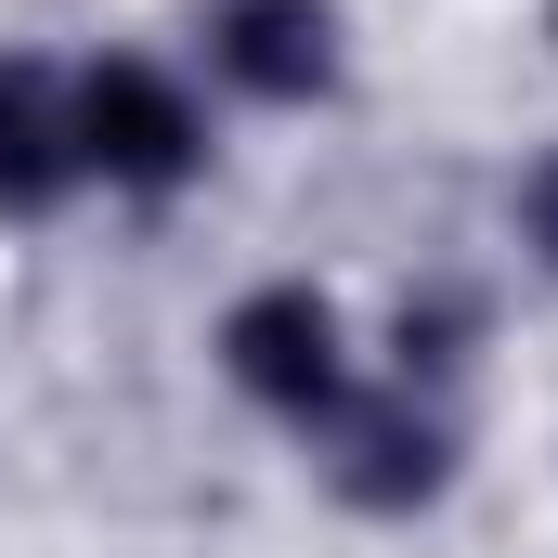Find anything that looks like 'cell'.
Returning <instances> with one entry per match:
<instances>
[{
    "mask_svg": "<svg viewBox=\"0 0 558 558\" xmlns=\"http://www.w3.org/2000/svg\"><path fill=\"white\" fill-rule=\"evenodd\" d=\"M221 364L274 403V416H325L338 403V312L312 286H247L221 325Z\"/></svg>",
    "mask_w": 558,
    "mask_h": 558,
    "instance_id": "3957f363",
    "label": "cell"
},
{
    "mask_svg": "<svg viewBox=\"0 0 558 558\" xmlns=\"http://www.w3.org/2000/svg\"><path fill=\"white\" fill-rule=\"evenodd\" d=\"M195 156H208V131H195V105H182L169 65L118 52V65L78 78V169H105L131 195H169V182H195Z\"/></svg>",
    "mask_w": 558,
    "mask_h": 558,
    "instance_id": "6da1fadb",
    "label": "cell"
},
{
    "mask_svg": "<svg viewBox=\"0 0 558 558\" xmlns=\"http://www.w3.org/2000/svg\"><path fill=\"white\" fill-rule=\"evenodd\" d=\"M520 234L546 247V274H558V156H533V182H520Z\"/></svg>",
    "mask_w": 558,
    "mask_h": 558,
    "instance_id": "8992f818",
    "label": "cell"
},
{
    "mask_svg": "<svg viewBox=\"0 0 558 558\" xmlns=\"http://www.w3.org/2000/svg\"><path fill=\"white\" fill-rule=\"evenodd\" d=\"M65 182H78V105L26 52H0V208L39 221V208H65Z\"/></svg>",
    "mask_w": 558,
    "mask_h": 558,
    "instance_id": "5b68a950",
    "label": "cell"
},
{
    "mask_svg": "<svg viewBox=\"0 0 558 558\" xmlns=\"http://www.w3.org/2000/svg\"><path fill=\"white\" fill-rule=\"evenodd\" d=\"M208 39H221V78L260 92V105H312L338 78V13L325 0H234Z\"/></svg>",
    "mask_w": 558,
    "mask_h": 558,
    "instance_id": "277c9868",
    "label": "cell"
},
{
    "mask_svg": "<svg viewBox=\"0 0 558 558\" xmlns=\"http://www.w3.org/2000/svg\"><path fill=\"white\" fill-rule=\"evenodd\" d=\"M454 481V441L416 390H377V403H325V494L364 507V520H416L428 494Z\"/></svg>",
    "mask_w": 558,
    "mask_h": 558,
    "instance_id": "7a4b0ae2",
    "label": "cell"
}]
</instances>
